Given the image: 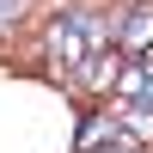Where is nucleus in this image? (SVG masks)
I'll return each mask as SVG.
<instances>
[{"label": "nucleus", "instance_id": "obj_4", "mask_svg": "<svg viewBox=\"0 0 153 153\" xmlns=\"http://www.w3.org/2000/svg\"><path fill=\"white\" fill-rule=\"evenodd\" d=\"M12 12H19V0H0V25H6V19H12Z\"/></svg>", "mask_w": 153, "mask_h": 153}, {"label": "nucleus", "instance_id": "obj_2", "mask_svg": "<svg viewBox=\"0 0 153 153\" xmlns=\"http://www.w3.org/2000/svg\"><path fill=\"white\" fill-rule=\"evenodd\" d=\"M135 147H141V141H135L117 117H98V123L80 129V153H135Z\"/></svg>", "mask_w": 153, "mask_h": 153}, {"label": "nucleus", "instance_id": "obj_1", "mask_svg": "<svg viewBox=\"0 0 153 153\" xmlns=\"http://www.w3.org/2000/svg\"><path fill=\"white\" fill-rule=\"evenodd\" d=\"M98 49H104V19H98L92 6H68L55 25H49V55H55L61 68H80V61H92Z\"/></svg>", "mask_w": 153, "mask_h": 153}, {"label": "nucleus", "instance_id": "obj_3", "mask_svg": "<svg viewBox=\"0 0 153 153\" xmlns=\"http://www.w3.org/2000/svg\"><path fill=\"white\" fill-rule=\"evenodd\" d=\"M147 43H153V6L123 12V25H117V55H141Z\"/></svg>", "mask_w": 153, "mask_h": 153}]
</instances>
